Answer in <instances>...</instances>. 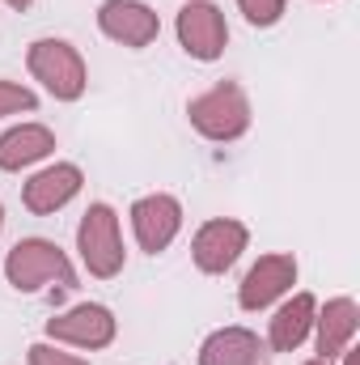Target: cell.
<instances>
[{
    "label": "cell",
    "mask_w": 360,
    "mask_h": 365,
    "mask_svg": "<svg viewBox=\"0 0 360 365\" xmlns=\"http://www.w3.org/2000/svg\"><path fill=\"white\" fill-rule=\"evenodd\" d=\"M30 365H90V361L77 357V353H64L60 344L38 340V344H30Z\"/></svg>",
    "instance_id": "obj_18"
},
{
    "label": "cell",
    "mask_w": 360,
    "mask_h": 365,
    "mask_svg": "<svg viewBox=\"0 0 360 365\" xmlns=\"http://www.w3.org/2000/svg\"><path fill=\"white\" fill-rule=\"evenodd\" d=\"M26 68L55 102H77L81 93L90 90L85 56L68 38H34L30 51H26Z\"/></svg>",
    "instance_id": "obj_2"
},
{
    "label": "cell",
    "mask_w": 360,
    "mask_h": 365,
    "mask_svg": "<svg viewBox=\"0 0 360 365\" xmlns=\"http://www.w3.org/2000/svg\"><path fill=\"white\" fill-rule=\"evenodd\" d=\"M4 4H9V9H17V13H26V9H30L34 0H4Z\"/></svg>",
    "instance_id": "obj_20"
},
{
    "label": "cell",
    "mask_w": 360,
    "mask_h": 365,
    "mask_svg": "<svg viewBox=\"0 0 360 365\" xmlns=\"http://www.w3.org/2000/svg\"><path fill=\"white\" fill-rule=\"evenodd\" d=\"M51 153H55V132L43 123H17L0 136V170H9V175L30 170Z\"/></svg>",
    "instance_id": "obj_14"
},
{
    "label": "cell",
    "mask_w": 360,
    "mask_h": 365,
    "mask_svg": "<svg viewBox=\"0 0 360 365\" xmlns=\"http://www.w3.org/2000/svg\"><path fill=\"white\" fill-rule=\"evenodd\" d=\"M97 30H102L110 43L140 51V47H153V43H157L162 17H157V9L144 4V0H102V4H97Z\"/></svg>",
    "instance_id": "obj_8"
},
{
    "label": "cell",
    "mask_w": 360,
    "mask_h": 365,
    "mask_svg": "<svg viewBox=\"0 0 360 365\" xmlns=\"http://www.w3.org/2000/svg\"><path fill=\"white\" fill-rule=\"evenodd\" d=\"M268 344L250 327H221L199 344V365H263Z\"/></svg>",
    "instance_id": "obj_15"
},
{
    "label": "cell",
    "mask_w": 360,
    "mask_h": 365,
    "mask_svg": "<svg viewBox=\"0 0 360 365\" xmlns=\"http://www.w3.org/2000/svg\"><path fill=\"white\" fill-rule=\"evenodd\" d=\"M297 284V259L284 255V251H271V255H259V264L242 276L238 284V306L242 310H268L271 302H280L288 289Z\"/></svg>",
    "instance_id": "obj_11"
},
{
    "label": "cell",
    "mask_w": 360,
    "mask_h": 365,
    "mask_svg": "<svg viewBox=\"0 0 360 365\" xmlns=\"http://www.w3.org/2000/svg\"><path fill=\"white\" fill-rule=\"evenodd\" d=\"M305 365H331V361H322V357H314V361H305Z\"/></svg>",
    "instance_id": "obj_21"
},
{
    "label": "cell",
    "mask_w": 360,
    "mask_h": 365,
    "mask_svg": "<svg viewBox=\"0 0 360 365\" xmlns=\"http://www.w3.org/2000/svg\"><path fill=\"white\" fill-rule=\"evenodd\" d=\"M238 9H242V17H246L250 26L268 30V26H275V21L284 17L288 0H238Z\"/></svg>",
    "instance_id": "obj_17"
},
{
    "label": "cell",
    "mask_w": 360,
    "mask_h": 365,
    "mask_svg": "<svg viewBox=\"0 0 360 365\" xmlns=\"http://www.w3.org/2000/svg\"><path fill=\"white\" fill-rule=\"evenodd\" d=\"M339 357H344V365H360V353H356V344H348V349H344Z\"/></svg>",
    "instance_id": "obj_19"
},
{
    "label": "cell",
    "mask_w": 360,
    "mask_h": 365,
    "mask_svg": "<svg viewBox=\"0 0 360 365\" xmlns=\"http://www.w3.org/2000/svg\"><path fill=\"white\" fill-rule=\"evenodd\" d=\"M77 251H81L85 272L97 276V280H110V276L123 272L127 251H123V234H119V212L110 204L85 208V217L77 225Z\"/></svg>",
    "instance_id": "obj_4"
},
{
    "label": "cell",
    "mask_w": 360,
    "mask_h": 365,
    "mask_svg": "<svg viewBox=\"0 0 360 365\" xmlns=\"http://www.w3.org/2000/svg\"><path fill=\"white\" fill-rule=\"evenodd\" d=\"M174 34H179V47L199 60V64H212L225 56L229 47V26H225V13L212 4V0H186L174 17Z\"/></svg>",
    "instance_id": "obj_5"
},
{
    "label": "cell",
    "mask_w": 360,
    "mask_h": 365,
    "mask_svg": "<svg viewBox=\"0 0 360 365\" xmlns=\"http://www.w3.org/2000/svg\"><path fill=\"white\" fill-rule=\"evenodd\" d=\"M186 119H191V128L203 140L233 145V140H242L250 132V119L255 115H250V98H246V90L238 81H216L212 90L195 93L186 102Z\"/></svg>",
    "instance_id": "obj_1"
},
{
    "label": "cell",
    "mask_w": 360,
    "mask_h": 365,
    "mask_svg": "<svg viewBox=\"0 0 360 365\" xmlns=\"http://www.w3.org/2000/svg\"><path fill=\"white\" fill-rule=\"evenodd\" d=\"M360 331V306L352 297H331L318 314H314V349L322 361H335Z\"/></svg>",
    "instance_id": "obj_12"
},
{
    "label": "cell",
    "mask_w": 360,
    "mask_h": 365,
    "mask_svg": "<svg viewBox=\"0 0 360 365\" xmlns=\"http://www.w3.org/2000/svg\"><path fill=\"white\" fill-rule=\"evenodd\" d=\"M4 280L17 293H38L47 284L60 289H77V272L68 264V255L51 242V238H21L9 255H4Z\"/></svg>",
    "instance_id": "obj_3"
},
{
    "label": "cell",
    "mask_w": 360,
    "mask_h": 365,
    "mask_svg": "<svg viewBox=\"0 0 360 365\" xmlns=\"http://www.w3.org/2000/svg\"><path fill=\"white\" fill-rule=\"evenodd\" d=\"M0 230H4V204H0Z\"/></svg>",
    "instance_id": "obj_22"
},
{
    "label": "cell",
    "mask_w": 360,
    "mask_h": 365,
    "mask_svg": "<svg viewBox=\"0 0 360 365\" xmlns=\"http://www.w3.org/2000/svg\"><path fill=\"white\" fill-rule=\"evenodd\" d=\"M246 242H250L246 221H238V217H212V221H203V225L195 230V238H191V259H195V268L203 276H225L238 259H242Z\"/></svg>",
    "instance_id": "obj_6"
},
{
    "label": "cell",
    "mask_w": 360,
    "mask_h": 365,
    "mask_svg": "<svg viewBox=\"0 0 360 365\" xmlns=\"http://www.w3.org/2000/svg\"><path fill=\"white\" fill-rule=\"evenodd\" d=\"M30 115V110H38V93L26 90V86H17V81H0V119L4 115Z\"/></svg>",
    "instance_id": "obj_16"
},
{
    "label": "cell",
    "mask_w": 360,
    "mask_h": 365,
    "mask_svg": "<svg viewBox=\"0 0 360 365\" xmlns=\"http://www.w3.org/2000/svg\"><path fill=\"white\" fill-rule=\"evenodd\" d=\"M85 187V170L77 162H55V166H43L38 175H30L21 187V204L34 212V217H51L60 212L64 204H73Z\"/></svg>",
    "instance_id": "obj_10"
},
{
    "label": "cell",
    "mask_w": 360,
    "mask_h": 365,
    "mask_svg": "<svg viewBox=\"0 0 360 365\" xmlns=\"http://www.w3.org/2000/svg\"><path fill=\"white\" fill-rule=\"evenodd\" d=\"M127 217H132V234H136L140 251H149V255H162L182 230V204L166 191L140 195Z\"/></svg>",
    "instance_id": "obj_9"
},
{
    "label": "cell",
    "mask_w": 360,
    "mask_h": 365,
    "mask_svg": "<svg viewBox=\"0 0 360 365\" xmlns=\"http://www.w3.org/2000/svg\"><path fill=\"white\" fill-rule=\"evenodd\" d=\"M314 314H318L314 293H292V297L271 314L268 349H275V353H297V349L309 340V331H314Z\"/></svg>",
    "instance_id": "obj_13"
},
{
    "label": "cell",
    "mask_w": 360,
    "mask_h": 365,
    "mask_svg": "<svg viewBox=\"0 0 360 365\" xmlns=\"http://www.w3.org/2000/svg\"><path fill=\"white\" fill-rule=\"evenodd\" d=\"M119 336V319L110 314V306L102 302H81L55 319H47V340L55 344H68V349H85V353H97L106 344H115Z\"/></svg>",
    "instance_id": "obj_7"
}]
</instances>
